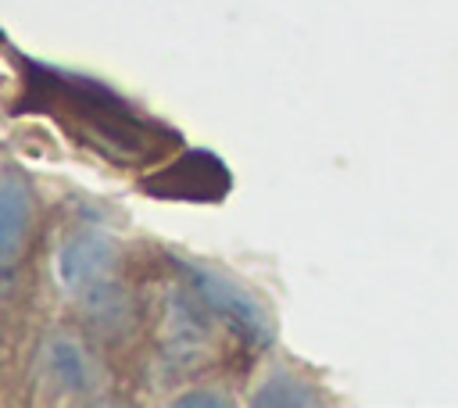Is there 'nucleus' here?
Returning <instances> with one entry per match:
<instances>
[{
	"mask_svg": "<svg viewBox=\"0 0 458 408\" xmlns=\"http://www.w3.org/2000/svg\"><path fill=\"white\" fill-rule=\"evenodd\" d=\"M114 240L104 233H75L57 254V279L68 293L86 297L89 290L111 283Z\"/></svg>",
	"mask_w": 458,
	"mask_h": 408,
	"instance_id": "f257e3e1",
	"label": "nucleus"
},
{
	"mask_svg": "<svg viewBox=\"0 0 458 408\" xmlns=\"http://www.w3.org/2000/svg\"><path fill=\"white\" fill-rule=\"evenodd\" d=\"M29 225V193H25V183L14 168H7L4 175V265L14 261L18 254V243H21V233Z\"/></svg>",
	"mask_w": 458,
	"mask_h": 408,
	"instance_id": "7ed1b4c3",
	"label": "nucleus"
},
{
	"mask_svg": "<svg viewBox=\"0 0 458 408\" xmlns=\"http://www.w3.org/2000/svg\"><path fill=\"white\" fill-rule=\"evenodd\" d=\"M43 365L50 369L54 383L64 387V390H93L97 387V372L86 358V351L72 340V336H54L47 354H43Z\"/></svg>",
	"mask_w": 458,
	"mask_h": 408,
	"instance_id": "f03ea898",
	"label": "nucleus"
}]
</instances>
